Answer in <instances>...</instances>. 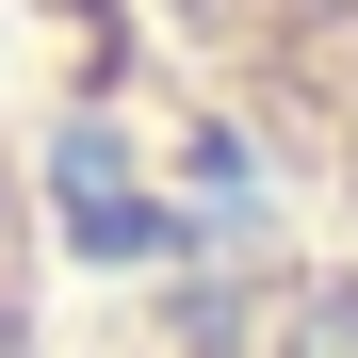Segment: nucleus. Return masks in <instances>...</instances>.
<instances>
[{"label": "nucleus", "mask_w": 358, "mask_h": 358, "mask_svg": "<svg viewBox=\"0 0 358 358\" xmlns=\"http://www.w3.org/2000/svg\"><path fill=\"white\" fill-rule=\"evenodd\" d=\"M196 114L245 147L293 212L358 245V0H131Z\"/></svg>", "instance_id": "f257e3e1"}, {"label": "nucleus", "mask_w": 358, "mask_h": 358, "mask_svg": "<svg viewBox=\"0 0 358 358\" xmlns=\"http://www.w3.org/2000/svg\"><path fill=\"white\" fill-rule=\"evenodd\" d=\"M82 358H358V245L179 261V277H147Z\"/></svg>", "instance_id": "f03ea898"}, {"label": "nucleus", "mask_w": 358, "mask_h": 358, "mask_svg": "<svg viewBox=\"0 0 358 358\" xmlns=\"http://www.w3.org/2000/svg\"><path fill=\"white\" fill-rule=\"evenodd\" d=\"M0 358H66L49 342V179H33L17 98H0Z\"/></svg>", "instance_id": "7ed1b4c3"}]
</instances>
